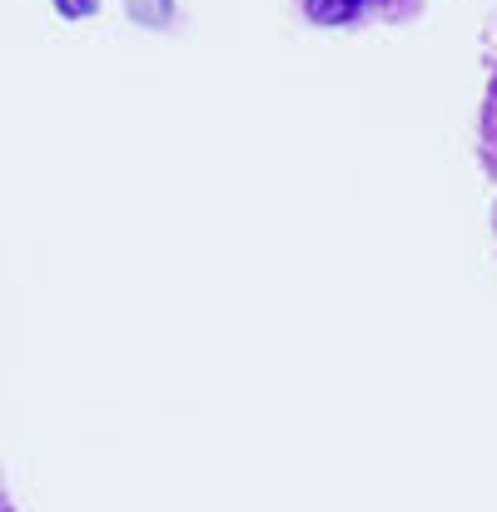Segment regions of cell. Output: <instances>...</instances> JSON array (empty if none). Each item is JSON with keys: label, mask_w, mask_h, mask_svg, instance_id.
Segmentation results:
<instances>
[{"label": "cell", "mask_w": 497, "mask_h": 512, "mask_svg": "<svg viewBox=\"0 0 497 512\" xmlns=\"http://www.w3.org/2000/svg\"><path fill=\"white\" fill-rule=\"evenodd\" d=\"M55 5H60L65 15H90V5H95V0H55Z\"/></svg>", "instance_id": "obj_2"}, {"label": "cell", "mask_w": 497, "mask_h": 512, "mask_svg": "<svg viewBox=\"0 0 497 512\" xmlns=\"http://www.w3.org/2000/svg\"><path fill=\"white\" fill-rule=\"evenodd\" d=\"M353 5H358V0H309V15H314L319 25H338V20L353 15Z\"/></svg>", "instance_id": "obj_1"}]
</instances>
